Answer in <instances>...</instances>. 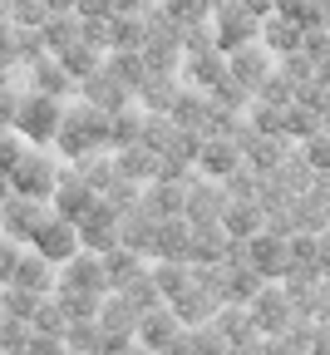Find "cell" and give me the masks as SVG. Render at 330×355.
I'll return each instance as SVG.
<instances>
[{
	"instance_id": "obj_1",
	"label": "cell",
	"mask_w": 330,
	"mask_h": 355,
	"mask_svg": "<svg viewBox=\"0 0 330 355\" xmlns=\"http://www.w3.org/2000/svg\"><path fill=\"white\" fill-rule=\"evenodd\" d=\"M109 139H114V114L99 109V104H89V99H79L74 109H64L55 148H60V158H79L89 148H109Z\"/></svg>"
},
{
	"instance_id": "obj_2",
	"label": "cell",
	"mask_w": 330,
	"mask_h": 355,
	"mask_svg": "<svg viewBox=\"0 0 330 355\" xmlns=\"http://www.w3.org/2000/svg\"><path fill=\"white\" fill-rule=\"evenodd\" d=\"M60 148L55 144H30L25 153H20V163L10 168V178H15V193H25V198H40V202H50L55 198V183H60Z\"/></svg>"
},
{
	"instance_id": "obj_3",
	"label": "cell",
	"mask_w": 330,
	"mask_h": 355,
	"mask_svg": "<svg viewBox=\"0 0 330 355\" xmlns=\"http://www.w3.org/2000/svg\"><path fill=\"white\" fill-rule=\"evenodd\" d=\"M60 123H64V99L60 94H40V89H25V94H20L15 128L25 133L30 144H55Z\"/></svg>"
},
{
	"instance_id": "obj_4",
	"label": "cell",
	"mask_w": 330,
	"mask_h": 355,
	"mask_svg": "<svg viewBox=\"0 0 330 355\" xmlns=\"http://www.w3.org/2000/svg\"><path fill=\"white\" fill-rule=\"evenodd\" d=\"M55 207L40 202V198H25V193H10L6 198V217H0V232H10L15 242H35V232L44 227V217Z\"/></svg>"
},
{
	"instance_id": "obj_5",
	"label": "cell",
	"mask_w": 330,
	"mask_h": 355,
	"mask_svg": "<svg viewBox=\"0 0 330 355\" xmlns=\"http://www.w3.org/2000/svg\"><path fill=\"white\" fill-rule=\"evenodd\" d=\"M119 222H123V212L114 207V202H94L84 217H79V242L89 247V252H109V247H119Z\"/></svg>"
},
{
	"instance_id": "obj_6",
	"label": "cell",
	"mask_w": 330,
	"mask_h": 355,
	"mask_svg": "<svg viewBox=\"0 0 330 355\" xmlns=\"http://www.w3.org/2000/svg\"><path fill=\"white\" fill-rule=\"evenodd\" d=\"M30 247H40L50 261H69V257L84 247V242H79V222H74V217L50 212V217H44V227L35 232V242H30Z\"/></svg>"
},
{
	"instance_id": "obj_7",
	"label": "cell",
	"mask_w": 330,
	"mask_h": 355,
	"mask_svg": "<svg viewBox=\"0 0 330 355\" xmlns=\"http://www.w3.org/2000/svg\"><path fill=\"white\" fill-rule=\"evenodd\" d=\"M60 286H74V291H109V277H104V252L79 247L69 261H60Z\"/></svg>"
},
{
	"instance_id": "obj_8",
	"label": "cell",
	"mask_w": 330,
	"mask_h": 355,
	"mask_svg": "<svg viewBox=\"0 0 330 355\" xmlns=\"http://www.w3.org/2000/svg\"><path fill=\"white\" fill-rule=\"evenodd\" d=\"M6 286H25V291H40V296H50L60 286V261H50L40 247H25L20 266H15V277Z\"/></svg>"
},
{
	"instance_id": "obj_9",
	"label": "cell",
	"mask_w": 330,
	"mask_h": 355,
	"mask_svg": "<svg viewBox=\"0 0 330 355\" xmlns=\"http://www.w3.org/2000/svg\"><path fill=\"white\" fill-rule=\"evenodd\" d=\"M94 202H99V193H94V188L84 183V178L74 173V168H64V173H60V183H55V198H50V207H55L60 217H74V222H79V217L94 207Z\"/></svg>"
},
{
	"instance_id": "obj_10",
	"label": "cell",
	"mask_w": 330,
	"mask_h": 355,
	"mask_svg": "<svg viewBox=\"0 0 330 355\" xmlns=\"http://www.w3.org/2000/svg\"><path fill=\"white\" fill-rule=\"evenodd\" d=\"M25 89H40V94H69V89H79L74 84V74L60 64V55H40L35 64H25Z\"/></svg>"
},
{
	"instance_id": "obj_11",
	"label": "cell",
	"mask_w": 330,
	"mask_h": 355,
	"mask_svg": "<svg viewBox=\"0 0 330 355\" xmlns=\"http://www.w3.org/2000/svg\"><path fill=\"white\" fill-rule=\"evenodd\" d=\"M79 94H84L89 104H99V109H109V114H114V109H123V104L133 99V89H123V84L114 79V69L104 64V69H94V74L79 84Z\"/></svg>"
},
{
	"instance_id": "obj_12",
	"label": "cell",
	"mask_w": 330,
	"mask_h": 355,
	"mask_svg": "<svg viewBox=\"0 0 330 355\" xmlns=\"http://www.w3.org/2000/svg\"><path fill=\"white\" fill-rule=\"evenodd\" d=\"M40 35H44V50H50V55H64L69 44L84 40V20H79V10H55L50 20L40 25Z\"/></svg>"
},
{
	"instance_id": "obj_13",
	"label": "cell",
	"mask_w": 330,
	"mask_h": 355,
	"mask_svg": "<svg viewBox=\"0 0 330 355\" xmlns=\"http://www.w3.org/2000/svg\"><path fill=\"white\" fill-rule=\"evenodd\" d=\"M104 277H109V291H123L128 282L144 277V252H133V247H109L104 252Z\"/></svg>"
},
{
	"instance_id": "obj_14",
	"label": "cell",
	"mask_w": 330,
	"mask_h": 355,
	"mask_svg": "<svg viewBox=\"0 0 330 355\" xmlns=\"http://www.w3.org/2000/svg\"><path fill=\"white\" fill-rule=\"evenodd\" d=\"M138 345H173L177 340V311L173 306H153V311H144V321H138Z\"/></svg>"
},
{
	"instance_id": "obj_15",
	"label": "cell",
	"mask_w": 330,
	"mask_h": 355,
	"mask_svg": "<svg viewBox=\"0 0 330 355\" xmlns=\"http://www.w3.org/2000/svg\"><path fill=\"white\" fill-rule=\"evenodd\" d=\"M114 173H119V178H133V183H144V178L158 173V153H153L148 144H123V148H114Z\"/></svg>"
},
{
	"instance_id": "obj_16",
	"label": "cell",
	"mask_w": 330,
	"mask_h": 355,
	"mask_svg": "<svg viewBox=\"0 0 330 355\" xmlns=\"http://www.w3.org/2000/svg\"><path fill=\"white\" fill-rule=\"evenodd\" d=\"M104 60H109V50L104 44H89V40H79V44H69V50L60 55V64L74 74V84H84L94 69H104Z\"/></svg>"
},
{
	"instance_id": "obj_17",
	"label": "cell",
	"mask_w": 330,
	"mask_h": 355,
	"mask_svg": "<svg viewBox=\"0 0 330 355\" xmlns=\"http://www.w3.org/2000/svg\"><path fill=\"white\" fill-rule=\"evenodd\" d=\"M148 20L144 15H109V50H144Z\"/></svg>"
},
{
	"instance_id": "obj_18",
	"label": "cell",
	"mask_w": 330,
	"mask_h": 355,
	"mask_svg": "<svg viewBox=\"0 0 330 355\" xmlns=\"http://www.w3.org/2000/svg\"><path fill=\"white\" fill-rule=\"evenodd\" d=\"M74 173L84 178V183H89L94 193H104V188L114 183V178H119V173H114V158H109L104 148H89V153H79V158H74Z\"/></svg>"
},
{
	"instance_id": "obj_19",
	"label": "cell",
	"mask_w": 330,
	"mask_h": 355,
	"mask_svg": "<svg viewBox=\"0 0 330 355\" xmlns=\"http://www.w3.org/2000/svg\"><path fill=\"white\" fill-rule=\"evenodd\" d=\"M55 301L64 306L69 321H84V316H99V301L104 291H74V286H55Z\"/></svg>"
},
{
	"instance_id": "obj_20",
	"label": "cell",
	"mask_w": 330,
	"mask_h": 355,
	"mask_svg": "<svg viewBox=\"0 0 330 355\" xmlns=\"http://www.w3.org/2000/svg\"><path fill=\"white\" fill-rule=\"evenodd\" d=\"M64 345L69 350H104V321L99 316H84L64 326Z\"/></svg>"
},
{
	"instance_id": "obj_21",
	"label": "cell",
	"mask_w": 330,
	"mask_h": 355,
	"mask_svg": "<svg viewBox=\"0 0 330 355\" xmlns=\"http://www.w3.org/2000/svg\"><path fill=\"white\" fill-rule=\"evenodd\" d=\"M40 291H25V286H0V311H10V316L20 321H35V311H40Z\"/></svg>"
},
{
	"instance_id": "obj_22",
	"label": "cell",
	"mask_w": 330,
	"mask_h": 355,
	"mask_svg": "<svg viewBox=\"0 0 330 355\" xmlns=\"http://www.w3.org/2000/svg\"><path fill=\"white\" fill-rule=\"evenodd\" d=\"M247 35H257V15H252V6H227V10H222V40H227V44H237V40H247Z\"/></svg>"
},
{
	"instance_id": "obj_23",
	"label": "cell",
	"mask_w": 330,
	"mask_h": 355,
	"mask_svg": "<svg viewBox=\"0 0 330 355\" xmlns=\"http://www.w3.org/2000/svg\"><path fill=\"white\" fill-rule=\"evenodd\" d=\"M153 252H158V257H182V252H187V227H182V222H168V217H158V237H153Z\"/></svg>"
},
{
	"instance_id": "obj_24",
	"label": "cell",
	"mask_w": 330,
	"mask_h": 355,
	"mask_svg": "<svg viewBox=\"0 0 330 355\" xmlns=\"http://www.w3.org/2000/svg\"><path fill=\"white\" fill-rule=\"evenodd\" d=\"M144 139V119H138V109H114V139H109V148H123V144H138Z\"/></svg>"
},
{
	"instance_id": "obj_25",
	"label": "cell",
	"mask_w": 330,
	"mask_h": 355,
	"mask_svg": "<svg viewBox=\"0 0 330 355\" xmlns=\"http://www.w3.org/2000/svg\"><path fill=\"white\" fill-rule=\"evenodd\" d=\"M30 321L10 316V311H0V350H30Z\"/></svg>"
},
{
	"instance_id": "obj_26",
	"label": "cell",
	"mask_w": 330,
	"mask_h": 355,
	"mask_svg": "<svg viewBox=\"0 0 330 355\" xmlns=\"http://www.w3.org/2000/svg\"><path fill=\"white\" fill-rule=\"evenodd\" d=\"M144 207H148L153 217H173V212H182V207H187V198H182V188H168V183H158V188L144 198Z\"/></svg>"
},
{
	"instance_id": "obj_27",
	"label": "cell",
	"mask_w": 330,
	"mask_h": 355,
	"mask_svg": "<svg viewBox=\"0 0 330 355\" xmlns=\"http://www.w3.org/2000/svg\"><path fill=\"white\" fill-rule=\"evenodd\" d=\"M35 331H55V336H64V326H69V316H64V306L55 301V291L40 301V311H35V321H30Z\"/></svg>"
},
{
	"instance_id": "obj_28",
	"label": "cell",
	"mask_w": 330,
	"mask_h": 355,
	"mask_svg": "<svg viewBox=\"0 0 330 355\" xmlns=\"http://www.w3.org/2000/svg\"><path fill=\"white\" fill-rule=\"evenodd\" d=\"M55 10H50V0H10V20L15 25H44Z\"/></svg>"
},
{
	"instance_id": "obj_29",
	"label": "cell",
	"mask_w": 330,
	"mask_h": 355,
	"mask_svg": "<svg viewBox=\"0 0 330 355\" xmlns=\"http://www.w3.org/2000/svg\"><path fill=\"white\" fill-rule=\"evenodd\" d=\"M25 247H30V242H15L10 232H0V286H6V282L15 277V266H20Z\"/></svg>"
},
{
	"instance_id": "obj_30",
	"label": "cell",
	"mask_w": 330,
	"mask_h": 355,
	"mask_svg": "<svg viewBox=\"0 0 330 355\" xmlns=\"http://www.w3.org/2000/svg\"><path fill=\"white\" fill-rule=\"evenodd\" d=\"M25 148H30V139H25L20 128H0V168H6V173L20 163V153H25Z\"/></svg>"
},
{
	"instance_id": "obj_31",
	"label": "cell",
	"mask_w": 330,
	"mask_h": 355,
	"mask_svg": "<svg viewBox=\"0 0 330 355\" xmlns=\"http://www.w3.org/2000/svg\"><path fill=\"white\" fill-rule=\"evenodd\" d=\"M104 202H114L119 212H128V207H138V183H133V178H114V183L99 193Z\"/></svg>"
},
{
	"instance_id": "obj_32",
	"label": "cell",
	"mask_w": 330,
	"mask_h": 355,
	"mask_svg": "<svg viewBox=\"0 0 330 355\" xmlns=\"http://www.w3.org/2000/svg\"><path fill=\"white\" fill-rule=\"evenodd\" d=\"M148 277L158 282V291H163V296H182V291H187V277H182V266H173V261H163L158 272H148Z\"/></svg>"
},
{
	"instance_id": "obj_33",
	"label": "cell",
	"mask_w": 330,
	"mask_h": 355,
	"mask_svg": "<svg viewBox=\"0 0 330 355\" xmlns=\"http://www.w3.org/2000/svg\"><path fill=\"white\" fill-rule=\"evenodd\" d=\"M232 69H237V79L257 84V79H261V69H266V55H261V50H242L237 60H232Z\"/></svg>"
},
{
	"instance_id": "obj_34",
	"label": "cell",
	"mask_w": 330,
	"mask_h": 355,
	"mask_svg": "<svg viewBox=\"0 0 330 355\" xmlns=\"http://www.w3.org/2000/svg\"><path fill=\"white\" fill-rule=\"evenodd\" d=\"M266 35H271L276 50H296V44H301V30H296V25H286V20H271V25H266Z\"/></svg>"
},
{
	"instance_id": "obj_35",
	"label": "cell",
	"mask_w": 330,
	"mask_h": 355,
	"mask_svg": "<svg viewBox=\"0 0 330 355\" xmlns=\"http://www.w3.org/2000/svg\"><path fill=\"white\" fill-rule=\"evenodd\" d=\"M25 94V89H20ZM20 94H15V84L0 89V128H15V114H20Z\"/></svg>"
},
{
	"instance_id": "obj_36",
	"label": "cell",
	"mask_w": 330,
	"mask_h": 355,
	"mask_svg": "<svg viewBox=\"0 0 330 355\" xmlns=\"http://www.w3.org/2000/svg\"><path fill=\"white\" fill-rule=\"evenodd\" d=\"M79 20H109L114 15V0H74Z\"/></svg>"
},
{
	"instance_id": "obj_37",
	"label": "cell",
	"mask_w": 330,
	"mask_h": 355,
	"mask_svg": "<svg viewBox=\"0 0 330 355\" xmlns=\"http://www.w3.org/2000/svg\"><path fill=\"white\" fill-rule=\"evenodd\" d=\"M212 188H198V198L193 202H187V212H193V217H207V212H217L222 207V198H207Z\"/></svg>"
},
{
	"instance_id": "obj_38",
	"label": "cell",
	"mask_w": 330,
	"mask_h": 355,
	"mask_svg": "<svg viewBox=\"0 0 330 355\" xmlns=\"http://www.w3.org/2000/svg\"><path fill=\"white\" fill-rule=\"evenodd\" d=\"M158 0H114V15H148Z\"/></svg>"
},
{
	"instance_id": "obj_39",
	"label": "cell",
	"mask_w": 330,
	"mask_h": 355,
	"mask_svg": "<svg viewBox=\"0 0 330 355\" xmlns=\"http://www.w3.org/2000/svg\"><path fill=\"white\" fill-rule=\"evenodd\" d=\"M198 79H202V84H207V79L217 84V79H222V64H217V60H198Z\"/></svg>"
},
{
	"instance_id": "obj_40",
	"label": "cell",
	"mask_w": 330,
	"mask_h": 355,
	"mask_svg": "<svg viewBox=\"0 0 330 355\" xmlns=\"http://www.w3.org/2000/svg\"><path fill=\"white\" fill-rule=\"evenodd\" d=\"M232 158H227V148H207V168H227Z\"/></svg>"
},
{
	"instance_id": "obj_41",
	"label": "cell",
	"mask_w": 330,
	"mask_h": 355,
	"mask_svg": "<svg viewBox=\"0 0 330 355\" xmlns=\"http://www.w3.org/2000/svg\"><path fill=\"white\" fill-rule=\"evenodd\" d=\"M10 193H15V178H10V173H6V168H0V202H6V198H10Z\"/></svg>"
},
{
	"instance_id": "obj_42",
	"label": "cell",
	"mask_w": 330,
	"mask_h": 355,
	"mask_svg": "<svg viewBox=\"0 0 330 355\" xmlns=\"http://www.w3.org/2000/svg\"><path fill=\"white\" fill-rule=\"evenodd\" d=\"M301 6H306V0H281V10H286V15H291V10H301Z\"/></svg>"
},
{
	"instance_id": "obj_43",
	"label": "cell",
	"mask_w": 330,
	"mask_h": 355,
	"mask_svg": "<svg viewBox=\"0 0 330 355\" xmlns=\"http://www.w3.org/2000/svg\"><path fill=\"white\" fill-rule=\"evenodd\" d=\"M50 10H74V0H50Z\"/></svg>"
},
{
	"instance_id": "obj_44",
	"label": "cell",
	"mask_w": 330,
	"mask_h": 355,
	"mask_svg": "<svg viewBox=\"0 0 330 355\" xmlns=\"http://www.w3.org/2000/svg\"><path fill=\"white\" fill-rule=\"evenodd\" d=\"M0 217H6V202H0Z\"/></svg>"
}]
</instances>
